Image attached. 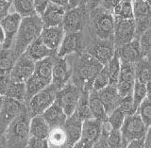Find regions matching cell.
I'll return each mask as SVG.
<instances>
[{
  "instance_id": "1",
  "label": "cell",
  "mask_w": 151,
  "mask_h": 148,
  "mask_svg": "<svg viewBox=\"0 0 151 148\" xmlns=\"http://www.w3.org/2000/svg\"><path fill=\"white\" fill-rule=\"evenodd\" d=\"M42 29V23L41 17L38 14L22 17L18 31L14 38L15 44H14V50L12 53L14 59L16 60L19 56L22 55L27 47L40 36Z\"/></svg>"
},
{
  "instance_id": "2",
  "label": "cell",
  "mask_w": 151,
  "mask_h": 148,
  "mask_svg": "<svg viewBox=\"0 0 151 148\" xmlns=\"http://www.w3.org/2000/svg\"><path fill=\"white\" fill-rule=\"evenodd\" d=\"M29 120L27 108L5 129L6 148H26L29 139Z\"/></svg>"
},
{
  "instance_id": "3",
  "label": "cell",
  "mask_w": 151,
  "mask_h": 148,
  "mask_svg": "<svg viewBox=\"0 0 151 148\" xmlns=\"http://www.w3.org/2000/svg\"><path fill=\"white\" fill-rule=\"evenodd\" d=\"M103 66L90 54H82L79 57L76 67L74 84L83 91L90 92L94 78Z\"/></svg>"
},
{
  "instance_id": "4",
  "label": "cell",
  "mask_w": 151,
  "mask_h": 148,
  "mask_svg": "<svg viewBox=\"0 0 151 148\" xmlns=\"http://www.w3.org/2000/svg\"><path fill=\"white\" fill-rule=\"evenodd\" d=\"M149 127H146L144 122L142 121L139 114L135 112L131 115L125 117L123 125L120 128V134L122 138V142L125 145L132 141L144 139Z\"/></svg>"
},
{
  "instance_id": "5",
  "label": "cell",
  "mask_w": 151,
  "mask_h": 148,
  "mask_svg": "<svg viewBox=\"0 0 151 148\" xmlns=\"http://www.w3.org/2000/svg\"><path fill=\"white\" fill-rule=\"evenodd\" d=\"M57 90L53 85L49 84L45 89L37 93L27 102V111L30 118L41 115L45 109L55 102Z\"/></svg>"
},
{
  "instance_id": "6",
  "label": "cell",
  "mask_w": 151,
  "mask_h": 148,
  "mask_svg": "<svg viewBox=\"0 0 151 148\" xmlns=\"http://www.w3.org/2000/svg\"><path fill=\"white\" fill-rule=\"evenodd\" d=\"M93 26L96 36L102 41H109L113 37L114 17L112 13L102 8L93 9Z\"/></svg>"
},
{
  "instance_id": "7",
  "label": "cell",
  "mask_w": 151,
  "mask_h": 148,
  "mask_svg": "<svg viewBox=\"0 0 151 148\" xmlns=\"http://www.w3.org/2000/svg\"><path fill=\"white\" fill-rule=\"evenodd\" d=\"M81 91V89L76 86L74 83L67 82L57 92L55 102L63 109L67 117L75 112Z\"/></svg>"
},
{
  "instance_id": "8",
  "label": "cell",
  "mask_w": 151,
  "mask_h": 148,
  "mask_svg": "<svg viewBox=\"0 0 151 148\" xmlns=\"http://www.w3.org/2000/svg\"><path fill=\"white\" fill-rule=\"evenodd\" d=\"M112 38L115 47L126 45L134 40L136 38L134 19H114Z\"/></svg>"
},
{
  "instance_id": "9",
  "label": "cell",
  "mask_w": 151,
  "mask_h": 148,
  "mask_svg": "<svg viewBox=\"0 0 151 148\" xmlns=\"http://www.w3.org/2000/svg\"><path fill=\"white\" fill-rule=\"evenodd\" d=\"M35 69V63L28 59L25 54L18 57L13 63L9 72V78L13 82H24L33 74Z\"/></svg>"
},
{
  "instance_id": "10",
  "label": "cell",
  "mask_w": 151,
  "mask_h": 148,
  "mask_svg": "<svg viewBox=\"0 0 151 148\" xmlns=\"http://www.w3.org/2000/svg\"><path fill=\"white\" fill-rule=\"evenodd\" d=\"M26 109V105L9 97H4L2 108L0 109V130L5 131L8 125L18 114Z\"/></svg>"
},
{
  "instance_id": "11",
  "label": "cell",
  "mask_w": 151,
  "mask_h": 148,
  "mask_svg": "<svg viewBox=\"0 0 151 148\" xmlns=\"http://www.w3.org/2000/svg\"><path fill=\"white\" fill-rule=\"evenodd\" d=\"M85 9L82 6L66 9L61 23V27L65 33L80 32L83 27Z\"/></svg>"
},
{
  "instance_id": "12",
  "label": "cell",
  "mask_w": 151,
  "mask_h": 148,
  "mask_svg": "<svg viewBox=\"0 0 151 148\" xmlns=\"http://www.w3.org/2000/svg\"><path fill=\"white\" fill-rule=\"evenodd\" d=\"M135 83V73L134 64L121 63L119 79L116 85L117 92L121 97L131 94L132 89Z\"/></svg>"
},
{
  "instance_id": "13",
  "label": "cell",
  "mask_w": 151,
  "mask_h": 148,
  "mask_svg": "<svg viewBox=\"0 0 151 148\" xmlns=\"http://www.w3.org/2000/svg\"><path fill=\"white\" fill-rule=\"evenodd\" d=\"M82 122L76 112L67 117L63 126L65 135V146H72L79 141L81 136Z\"/></svg>"
},
{
  "instance_id": "14",
  "label": "cell",
  "mask_w": 151,
  "mask_h": 148,
  "mask_svg": "<svg viewBox=\"0 0 151 148\" xmlns=\"http://www.w3.org/2000/svg\"><path fill=\"white\" fill-rule=\"evenodd\" d=\"M22 17L16 12L9 13L0 21V26L2 27L5 33V42H3V48L9 49L13 44V40L16 36Z\"/></svg>"
},
{
  "instance_id": "15",
  "label": "cell",
  "mask_w": 151,
  "mask_h": 148,
  "mask_svg": "<svg viewBox=\"0 0 151 148\" xmlns=\"http://www.w3.org/2000/svg\"><path fill=\"white\" fill-rule=\"evenodd\" d=\"M82 35L80 32H69L63 36L60 45L57 50L58 58H65L68 55L77 53L81 48Z\"/></svg>"
},
{
  "instance_id": "16",
  "label": "cell",
  "mask_w": 151,
  "mask_h": 148,
  "mask_svg": "<svg viewBox=\"0 0 151 148\" xmlns=\"http://www.w3.org/2000/svg\"><path fill=\"white\" fill-rule=\"evenodd\" d=\"M71 76V70L68 66L65 58H57L54 60L53 69H52L51 84L57 90H60L68 82Z\"/></svg>"
},
{
  "instance_id": "17",
  "label": "cell",
  "mask_w": 151,
  "mask_h": 148,
  "mask_svg": "<svg viewBox=\"0 0 151 148\" xmlns=\"http://www.w3.org/2000/svg\"><path fill=\"white\" fill-rule=\"evenodd\" d=\"M114 54L118 57L121 63L134 64L142 58L138 39L135 38L126 45L114 47Z\"/></svg>"
},
{
  "instance_id": "18",
  "label": "cell",
  "mask_w": 151,
  "mask_h": 148,
  "mask_svg": "<svg viewBox=\"0 0 151 148\" xmlns=\"http://www.w3.org/2000/svg\"><path fill=\"white\" fill-rule=\"evenodd\" d=\"M103 122L94 118H90L82 122L81 136L79 141L86 144H93L102 133Z\"/></svg>"
},
{
  "instance_id": "19",
  "label": "cell",
  "mask_w": 151,
  "mask_h": 148,
  "mask_svg": "<svg viewBox=\"0 0 151 148\" xmlns=\"http://www.w3.org/2000/svg\"><path fill=\"white\" fill-rule=\"evenodd\" d=\"M65 34L61 26L51 27H42L40 33V39L44 42L45 45L52 51L56 52L58 50L61 41Z\"/></svg>"
},
{
  "instance_id": "20",
  "label": "cell",
  "mask_w": 151,
  "mask_h": 148,
  "mask_svg": "<svg viewBox=\"0 0 151 148\" xmlns=\"http://www.w3.org/2000/svg\"><path fill=\"white\" fill-rule=\"evenodd\" d=\"M66 9L58 6L53 3H49L45 11L40 16L42 23V27H51L61 26L63 19Z\"/></svg>"
},
{
  "instance_id": "21",
  "label": "cell",
  "mask_w": 151,
  "mask_h": 148,
  "mask_svg": "<svg viewBox=\"0 0 151 148\" xmlns=\"http://www.w3.org/2000/svg\"><path fill=\"white\" fill-rule=\"evenodd\" d=\"M96 93H97L99 99L101 100L104 108H105L107 115L111 113L116 108H118V106H119L120 100L122 97L119 95V93H118L115 86L108 85L107 87L98 91Z\"/></svg>"
},
{
  "instance_id": "22",
  "label": "cell",
  "mask_w": 151,
  "mask_h": 148,
  "mask_svg": "<svg viewBox=\"0 0 151 148\" xmlns=\"http://www.w3.org/2000/svg\"><path fill=\"white\" fill-rule=\"evenodd\" d=\"M41 115L49 126L50 129L55 127H63L67 119V115L64 113L63 109L56 102L47 108Z\"/></svg>"
},
{
  "instance_id": "23",
  "label": "cell",
  "mask_w": 151,
  "mask_h": 148,
  "mask_svg": "<svg viewBox=\"0 0 151 148\" xmlns=\"http://www.w3.org/2000/svg\"><path fill=\"white\" fill-rule=\"evenodd\" d=\"M89 54L102 65H106L114 55V47L108 41L96 42L90 48Z\"/></svg>"
},
{
  "instance_id": "24",
  "label": "cell",
  "mask_w": 151,
  "mask_h": 148,
  "mask_svg": "<svg viewBox=\"0 0 151 148\" xmlns=\"http://www.w3.org/2000/svg\"><path fill=\"white\" fill-rule=\"evenodd\" d=\"M55 53L54 51L50 50L48 47L45 45L44 42H42L40 37H38L35 41H33L31 44L27 47L23 54H25L28 59H30L34 63L38 60H41L47 57L53 56Z\"/></svg>"
},
{
  "instance_id": "25",
  "label": "cell",
  "mask_w": 151,
  "mask_h": 148,
  "mask_svg": "<svg viewBox=\"0 0 151 148\" xmlns=\"http://www.w3.org/2000/svg\"><path fill=\"white\" fill-rule=\"evenodd\" d=\"M54 60H55L54 57L50 56L35 63V69L33 74L36 75L42 81H45L47 85L51 84L52 69H53Z\"/></svg>"
},
{
  "instance_id": "26",
  "label": "cell",
  "mask_w": 151,
  "mask_h": 148,
  "mask_svg": "<svg viewBox=\"0 0 151 148\" xmlns=\"http://www.w3.org/2000/svg\"><path fill=\"white\" fill-rule=\"evenodd\" d=\"M50 127L42 115H36L29 120V137L47 139Z\"/></svg>"
},
{
  "instance_id": "27",
  "label": "cell",
  "mask_w": 151,
  "mask_h": 148,
  "mask_svg": "<svg viewBox=\"0 0 151 148\" xmlns=\"http://www.w3.org/2000/svg\"><path fill=\"white\" fill-rule=\"evenodd\" d=\"M88 101H89V108L90 111H91L93 118L97 119V120L101 122H106L108 115L106 113L105 108H104L101 100L99 99L96 91L91 90L89 92Z\"/></svg>"
},
{
  "instance_id": "28",
  "label": "cell",
  "mask_w": 151,
  "mask_h": 148,
  "mask_svg": "<svg viewBox=\"0 0 151 148\" xmlns=\"http://www.w3.org/2000/svg\"><path fill=\"white\" fill-rule=\"evenodd\" d=\"M135 80L142 83L150 82V59L149 57H142L134 63Z\"/></svg>"
},
{
  "instance_id": "29",
  "label": "cell",
  "mask_w": 151,
  "mask_h": 148,
  "mask_svg": "<svg viewBox=\"0 0 151 148\" xmlns=\"http://www.w3.org/2000/svg\"><path fill=\"white\" fill-rule=\"evenodd\" d=\"M4 97H9L19 102L26 101V86L24 82H13L9 84L8 91Z\"/></svg>"
},
{
  "instance_id": "30",
  "label": "cell",
  "mask_w": 151,
  "mask_h": 148,
  "mask_svg": "<svg viewBox=\"0 0 151 148\" xmlns=\"http://www.w3.org/2000/svg\"><path fill=\"white\" fill-rule=\"evenodd\" d=\"M112 15L114 19H134L131 0H122L113 9Z\"/></svg>"
},
{
  "instance_id": "31",
  "label": "cell",
  "mask_w": 151,
  "mask_h": 148,
  "mask_svg": "<svg viewBox=\"0 0 151 148\" xmlns=\"http://www.w3.org/2000/svg\"><path fill=\"white\" fill-rule=\"evenodd\" d=\"M15 12L21 17L31 16L36 14L34 9V0H12Z\"/></svg>"
},
{
  "instance_id": "32",
  "label": "cell",
  "mask_w": 151,
  "mask_h": 148,
  "mask_svg": "<svg viewBox=\"0 0 151 148\" xmlns=\"http://www.w3.org/2000/svg\"><path fill=\"white\" fill-rule=\"evenodd\" d=\"M88 95H89L88 91H83V90L81 91L78 106L76 108V111H75V112L78 114V117L81 119L82 121L93 118L91 111H90V108H89Z\"/></svg>"
},
{
  "instance_id": "33",
  "label": "cell",
  "mask_w": 151,
  "mask_h": 148,
  "mask_svg": "<svg viewBox=\"0 0 151 148\" xmlns=\"http://www.w3.org/2000/svg\"><path fill=\"white\" fill-rule=\"evenodd\" d=\"M49 148H65V135L63 127L51 128L47 137Z\"/></svg>"
},
{
  "instance_id": "34",
  "label": "cell",
  "mask_w": 151,
  "mask_h": 148,
  "mask_svg": "<svg viewBox=\"0 0 151 148\" xmlns=\"http://www.w3.org/2000/svg\"><path fill=\"white\" fill-rule=\"evenodd\" d=\"M108 67L109 76H110V83L109 85L115 86L117 85L118 79H119L120 75V68H121V61L118 59V57L114 54L111 60L106 64Z\"/></svg>"
},
{
  "instance_id": "35",
  "label": "cell",
  "mask_w": 151,
  "mask_h": 148,
  "mask_svg": "<svg viewBox=\"0 0 151 148\" xmlns=\"http://www.w3.org/2000/svg\"><path fill=\"white\" fill-rule=\"evenodd\" d=\"M137 113L139 114L142 121L144 122L146 127H150L151 125V103L150 95H147L139 105L137 108Z\"/></svg>"
},
{
  "instance_id": "36",
  "label": "cell",
  "mask_w": 151,
  "mask_h": 148,
  "mask_svg": "<svg viewBox=\"0 0 151 148\" xmlns=\"http://www.w3.org/2000/svg\"><path fill=\"white\" fill-rule=\"evenodd\" d=\"M109 83H110V76H109L108 67H107V65H104L101 68V70L98 72V74L96 75V78H94L93 81L92 90L98 92V91L107 87Z\"/></svg>"
},
{
  "instance_id": "37",
  "label": "cell",
  "mask_w": 151,
  "mask_h": 148,
  "mask_svg": "<svg viewBox=\"0 0 151 148\" xmlns=\"http://www.w3.org/2000/svg\"><path fill=\"white\" fill-rule=\"evenodd\" d=\"M131 94H132V98H133V101H134V105L137 108H138L141 102L143 101L147 95H150V93L147 91L146 84L139 82V81H136V80L133 86V89H132Z\"/></svg>"
},
{
  "instance_id": "38",
  "label": "cell",
  "mask_w": 151,
  "mask_h": 148,
  "mask_svg": "<svg viewBox=\"0 0 151 148\" xmlns=\"http://www.w3.org/2000/svg\"><path fill=\"white\" fill-rule=\"evenodd\" d=\"M15 59L8 49H4L0 52V75H9L13 66Z\"/></svg>"
},
{
  "instance_id": "39",
  "label": "cell",
  "mask_w": 151,
  "mask_h": 148,
  "mask_svg": "<svg viewBox=\"0 0 151 148\" xmlns=\"http://www.w3.org/2000/svg\"><path fill=\"white\" fill-rule=\"evenodd\" d=\"M125 117L126 115L124 114V112L119 108H116L111 113L108 115L107 122L110 125L111 129L120 130V128L123 125V122L125 120Z\"/></svg>"
},
{
  "instance_id": "40",
  "label": "cell",
  "mask_w": 151,
  "mask_h": 148,
  "mask_svg": "<svg viewBox=\"0 0 151 148\" xmlns=\"http://www.w3.org/2000/svg\"><path fill=\"white\" fill-rule=\"evenodd\" d=\"M118 108L124 112L126 116L131 115V114H134L135 112H137V108L134 105L132 94H129V95H127V96L122 97Z\"/></svg>"
},
{
  "instance_id": "41",
  "label": "cell",
  "mask_w": 151,
  "mask_h": 148,
  "mask_svg": "<svg viewBox=\"0 0 151 148\" xmlns=\"http://www.w3.org/2000/svg\"><path fill=\"white\" fill-rule=\"evenodd\" d=\"M150 28L145 30L144 33L138 37L139 46L141 50L142 57H149L150 56Z\"/></svg>"
},
{
  "instance_id": "42",
  "label": "cell",
  "mask_w": 151,
  "mask_h": 148,
  "mask_svg": "<svg viewBox=\"0 0 151 148\" xmlns=\"http://www.w3.org/2000/svg\"><path fill=\"white\" fill-rule=\"evenodd\" d=\"M109 148H126L122 142L120 130L111 129L108 133Z\"/></svg>"
},
{
  "instance_id": "43",
  "label": "cell",
  "mask_w": 151,
  "mask_h": 148,
  "mask_svg": "<svg viewBox=\"0 0 151 148\" xmlns=\"http://www.w3.org/2000/svg\"><path fill=\"white\" fill-rule=\"evenodd\" d=\"M111 129L110 125L108 122H103V127H102V133L100 137L98 138V140L94 142L93 148H109L108 144V133Z\"/></svg>"
},
{
  "instance_id": "44",
  "label": "cell",
  "mask_w": 151,
  "mask_h": 148,
  "mask_svg": "<svg viewBox=\"0 0 151 148\" xmlns=\"http://www.w3.org/2000/svg\"><path fill=\"white\" fill-rule=\"evenodd\" d=\"M26 148H49V144L46 139L29 137Z\"/></svg>"
},
{
  "instance_id": "45",
  "label": "cell",
  "mask_w": 151,
  "mask_h": 148,
  "mask_svg": "<svg viewBox=\"0 0 151 148\" xmlns=\"http://www.w3.org/2000/svg\"><path fill=\"white\" fill-rule=\"evenodd\" d=\"M12 83V80L9 78V75H0V95L5 96L9 84Z\"/></svg>"
},
{
  "instance_id": "46",
  "label": "cell",
  "mask_w": 151,
  "mask_h": 148,
  "mask_svg": "<svg viewBox=\"0 0 151 148\" xmlns=\"http://www.w3.org/2000/svg\"><path fill=\"white\" fill-rule=\"evenodd\" d=\"M49 3L50 0H34V9L36 14L41 16Z\"/></svg>"
},
{
  "instance_id": "47",
  "label": "cell",
  "mask_w": 151,
  "mask_h": 148,
  "mask_svg": "<svg viewBox=\"0 0 151 148\" xmlns=\"http://www.w3.org/2000/svg\"><path fill=\"white\" fill-rule=\"evenodd\" d=\"M122 0H102L101 6L102 9H104L107 11H110L112 13L113 9H114Z\"/></svg>"
},
{
  "instance_id": "48",
  "label": "cell",
  "mask_w": 151,
  "mask_h": 148,
  "mask_svg": "<svg viewBox=\"0 0 151 148\" xmlns=\"http://www.w3.org/2000/svg\"><path fill=\"white\" fill-rule=\"evenodd\" d=\"M102 0H82L81 5L85 9H96L99 7V5H101Z\"/></svg>"
},
{
  "instance_id": "49",
  "label": "cell",
  "mask_w": 151,
  "mask_h": 148,
  "mask_svg": "<svg viewBox=\"0 0 151 148\" xmlns=\"http://www.w3.org/2000/svg\"><path fill=\"white\" fill-rule=\"evenodd\" d=\"M11 5V2L6 1V0H0V21L9 14Z\"/></svg>"
},
{
  "instance_id": "50",
  "label": "cell",
  "mask_w": 151,
  "mask_h": 148,
  "mask_svg": "<svg viewBox=\"0 0 151 148\" xmlns=\"http://www.w3.org/2000/svg\"><path fill=\"white\" fill-rule=\"evenodd\" d=\"M144 139L135 140V141L129 142L127 145L126 146V148H144Z\"/></svg>"
},
{
  "instance_id": "51",
  "label": "cell",
  "mask_w": 151,
  "mask_h": 148,
  "mask_svg": "<svg viewBox=\"0 0 151 148\" xmlns=\"http://www.w3.org/2000/svg\"><path fill=\"white\" fill-rule=\"evenodd\" d=\"M144 148H151V130L148 128L144 139Z\"/></svg>"
},
{
  "instance_id": "52",
  "label": "cell",
  "mask_w": 151,
  "mask_h": 148,
  "mask_svg": "<svg viewBox=\"0 0 151 148\" xmlns=\"http://www.w3.org/2000/svg\"><path fill=\"white\" fill-rule=\"evenodd\" d=\"M82 0H68V6H67V9H73V8H77L79 7L81 5Z\"/></svg>"
},
{
  "instance_id": "53",
  "label": "cell",
  "mask_w": 151,
  "mask_h": 148,
  "mask_svg": "<svg viewBox=\"0 0 151 148\" xmlns=\"http://www.w3.org/2000/svg\"><path fill=\"white\" fill-rule=\"evenodd\" d=\"M50 3H53L55 5H58V6L63 7L67 9L68 6V0H50Z\"/></svg>"
},
{
  "instance_id": "54",
  "label": "cell",
  "mask_w": 151,
  "mask_h": 148,
  "mask_svg": "<svg viewBox=\"0 0 151 148\" xmlns=\"http://www.w3.org/2000/svg\"><path fill=\"white\" fill-rule=\"evenodd\" d=\"M5 42V33L2 27L0 26V44L3 45V42Z\"/></svg>"
},
{
  "instance_id": "55",
  "label": "cell",
  "mask_w": 151,
  "mask_h": 148,
  "mask_svg": "<svg viewBox=\"0 0 151 148\" xmlns=\"http://www.w3.org/2000/svg\"><path fill=\"white\" fill-rule=\"evenodd\" d=\"M3 99H4V97H3V96H1V95H0V109H1V108H2V104H3Z\"/></svg>"
},
{
  "instance_id": "56",
  "label": "cell",
  "mask_w": 151,
  "mask_h": 148,
  "mask_svg": "<svg viewBox=\"0 0 151 148\" xmlns=\"http://www.w3.org/2000/svg\"><path fill=\"white\" fill-rule=\"evenodd\" d=\"M0 148H4V146H3V144H1V142H0Z\"/></svg>"
},
{
  "instance_id": "57",
  "label": "cell",
  "mask_w": 151,
  "mask_h": 148,
  "mask_svg": "<svg viewBox=\"0 0 151 148\" xmlns=\"http://www.w3.org/2000/svg\"><path fill=\"white\" fill-rule=\"evenodd\" d=\"M6 1H9V2H11V3H12V0H6Z\"/></svg>"
}]
</instances>
